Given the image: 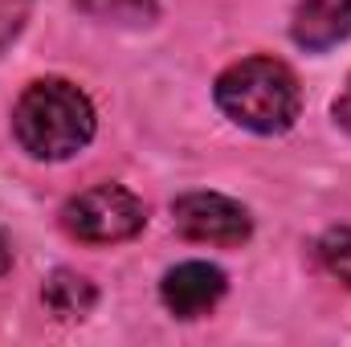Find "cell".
<instances>
[{
    "label": "cell",
    "mask_w": 351,
    "mask_h": 347,
    "mask_svg": "<svg viewBox=\"0 0 351 347\" xmlns=\"http://www.w3.org/2000/svg\"><path fill=\"white\" fill-rule=\"evenodd\" d=\"M147 225L143 200L123 184H90L62 204V229L82 246H119L139 237Z\"/></svg>",
    "instance_id": "3"
},
{
    "label": "cell",
    "mask_w": 351,
    "mask_h": 347,
    "mask_svg": "<svg viewBox=\"0 0 351 347\" xmlns=\"http://www.w3.org/2000/svg\"><path fill=\"white\" fill-rule=\"evenodd\" d=\"M172 229L184 241L233 250L254 237V217L225 192H184L172 200Z\"/></svg>",
    "instance_id": "4"
},
{
    "label": "cell",
    "mask_w": 351,
    "mask_h": 347,
    "mask_svg": "<svg viewBox=\"0 0 351 347\" xmlns=\"http://www.w3.org/2000/svg\"><path fill=\"white\" fill-rule=\"evenodd\" d=\"M98 131L94 102L70 78H37L12 106V139L29 160L62 164L90 147Z\"/></svg>",
    "instance_id": "1"
},
{
    "label": "cell",
    "mask_w": 351,
    "mask_h": 347,
    "mask_svg": "<svg viewBox=\"0 0 351 347\" xmlns=\"http://www.w3.org/2000/svg\"><path fill=\"white\" fill-rule=\"evenodd\" d=\"M41 302L58 323H82L90 311L98 307V286L90 282L86 274L58 265L45 282H41Z\"/></svg>",
    "instance_id": "7"
},
{
    "label": "cell",
    "mask_w": 351,
    "mask_h": 347,
    "mask_svg": "<svg viewBox=\"0 0 351 347\" xmlns=\"http://www.w3.org/2000/svg\"><path fill=\"white\" fill-rule=\"evenodd\" d=\"M229 290V278L213 261H180L160 282V302L176 319H204Z\"/></svg>",
    "instance_id": "5"
},
{
    "label": "cell",
    "mask_w": 351,
    "mask_h": 347,
    "mask_svg": "<svg viewBox=\"0 0 351 347\" xmlns=\"http://www.w3.org/2000/svg\"><path fill=\"white\" fill-rule=\"evenodd\" d=\"M12 270V241H8V233L0 229V278Z\"/></svg>",
    "instance_id": "12"
},
{
    "label": "cell",
    "mask_w": 351,
    "mask_h": 347,
    "mask_svg": "<svg viewBox=\"0 0 351 347\" xmlns=\"http://www.w3.org/2000/svg\"><path fill=\"white\" fill-rule=\"evenodd\" d=\"M213 98H217V110L233 127L254 131V135H286L302 115L298 74L286 62L265 58V53L225 66L213 82Z\"/></svg>",
    "instance_id": "2"
},
{
    "label": "cell",
    "mask_w": 351,
    "mask_h": 347,
    "mask_svg": "<svg viewBox=\"0 0 351 347\" xmlns=\"http://www.w3.org/2000/svg\"><path fill=\"white\" fill-rule=\"evenodd\" d=\"M331 119H335L339 131L351 135V74H348V82H343V90L335 94V102H331Z\"/></svg>",
    "instance_id": "10"
},
{
    "label": "cell",
    "mask_w": 351,
    "mask_h": 347,
    "mask_svg": "<svg viewBox=\"0 0 351 347\" xmlns=\"http://www.w3.org/2000/svg\"><path fill=\"white\" fill-rule=\"evenodd\" d=\"M315 254L323 261V270L331 278H339L343 286H351V225H335L315 241Z\"/></svg>",
    "instance_id": "9"
},
{
    "label": "cell",
    "mask_w": 351,
    "mask_h": 347,
    "mask_svg": "<svg viewBox=\"0 0 351 347\" xmlns=\"http://www.w3.org/2000/svg\"><path fill=\"white\" fill-rule=\"evenodd\" d=\"M290 37L306 53H327L351 37V0H294Z\"/></svg>",
    "instance_id": "6"
},
{
    "label": "cell",
    "mask_w": 351,
    "mask_h": 347,
    "mask_svg": "<svg viewBox=\"0 0 351 347\" xmlns=\"http://www.w3.org/2000/svg\"><path fill=\"white\" fill-rule=\"evenodd\" d=\"M86 16L94 21H106V25H127V29H139V25H152L160 16V0H74Z\"/></svg>",
    "instance_id": "8"
},
{
    "label": "cell",
    "mask_w": 351,
    "mask_h": 347,
    "mask_svg": "<svg viewBox=\"0 0 351 347\" xmlns=\"http://www.w3.org/2000/svg\"><path fill=\"white\" fill-rule=\"evenodd\" d=\"M21 33V16L16 12H8V8H0V53L8 49V41Z\"/></svg>",
    "instance_id": "11"
}]
</instances>
